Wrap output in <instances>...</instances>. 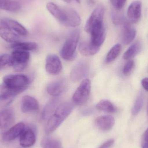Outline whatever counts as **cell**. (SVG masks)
<instances>
[{"instance_id": "obj_1", "label": "cell", "mask_w": 148, "mask_h": 148, "mask_svg": "<svg viewBox=\"0 0 148 148\" xmlns=\"http://www.w3.org/2000/svg\"><path fill=\"white\" fill-rule=\"evenodd\" d=\"M47 8L52 15L64 26L75 27L81 24V16L73 9L62 8L53 2L48 3Z\"/></svg>"}, {"instance_id": "obj_2", "label": "cell", "mask_w": 148, "mask_h": 148, "mask_svg": "<svg viewBox=\"0 0 148 148\" xmlns=\"http://www.w3.org/2000/svg\"><path fill=\"white\" fill-rule=\"evenodd\" d=\"M74 108V103L66 102L57 107L48 122L45 128L46 134L53 133L70 115Z\"/></svg>"}, {"instance_id": "obj_3", "label": "cell", "mask_w": 148, "mask_h": 148, "mask_svg": "<svg viewBox=\"0 0 148 148\" xmlns=\"http://www.w3.org/2000/svg\"><path fill=\"white\" fill-rule=\"evenodd\" d=\"M80 35L79 30H74L70 34L60 51V54L63 59L70 61L75 58Z\"/></svg>"}, {"instance_id": "obj_4", "label": "cell", "mask_w": 148, "mask_h": 148, "mask_svg": "<svg viewBox=\"0 0 148 148\" xmlns=\"http://www.w3.org/2000/svg\"><path fill=\"white\" fill-rule=\"evenodd\" d=\"M91 81L89 79H85L81 82L79 87L75 91L72 100L75 104L82 105L86 102L91 92Z\"/></svg>"}, {"instance_id": "obj_5", "label": "cell", "mask_w": 148, "mask_h": 148, "mask_svg": "<svg viewBox=\"0 0 148 148\" xmlns=\"http://www.w3.org/2000/svg\"><path fill=\"white\" fill-rule=\"evenodd\" d=\"M3 83L13 88H27L29 84L28 77L24 75H8L3 77Z\"/></svg>"}, {"instance_id": "obj_6", "label": "cell", "mask_w": 148, "mask_h": 148, "mask_svg": "<svg viewBox=\"0 0 148 148\" xmlns=\"http://www.w3.org/2000/svg\"><path fill=\"white\" fill-rule=\"evenodd\" d=\"M11 56L13 60L12 66L14 70L17 72H21L27 66L30 55L26 51L15 50L12 53Z\"/></svg>"}, {"instance_id": "obj_7", "label": "cell", "mask_w": 148, "mask_h": 148, "mask_svg": "<svg viewBox=\"0 0 148 148\" xmlns=\"http://www.w3.org/2000/svg\"><path fill=\"white\" fill-rule=\"evenodd\" d=\"M90 43L96 47H101L106 38V32L103 22L99 23L93 26L90 32Z\"/></svg>"}, {"instance_id": "obj_8", "label": "cell", "mask_w": 148, "mask_h": 148, "mask_svg": "<svg viewBox=\"0 0 148 148\" xmlns=\"http://www.w3.org/2000/svg\"><path fill=\"white\" fill-rule=\"evenodd\" d=\"M15 114L10 108L5 109L0 112V134L6 133L14 123Z\"/></svg>"}, {"instance_id": "obj_9", "label": "cell", "mask_w": 148, "mask_h": 148, "mask_svg": "<svg viewBox=\"0 0 148 148\" xmlns=\"http://www.w3.org/2000/svg\"><path fill=\"white\" fill-rule=\"evenodd\" d=\"M105 14V8L103 5H99L96 7L89 17L84 27L85 31L89 33L92 27L99 23L103 22Z\"/></svg>"}, {"instance_id": "obj_10", "label": "cell", "mask_w": 148, "mask_h": 148, "mask_svg": "<svg viewBox=\"0 0 148 148\" xmlns=\"http://www.w3.org/2000/svg\"><path fill=\"white\" fill-rule=\"evenodd\" d=\"M0 36L9 43L18 42L20 36L15 33L5 22L4 18L0 19Z\"/></svg>"}, {"instance_id": "obj_11", "label": "cell", "mask_w": 148, "mask_h": 148, "mask_svg": "<svg viewBox=\"0 0 148 148\" xmlns=\"http://www.w3.org/2000/svg\"><path fill=\"white\" fill-rule=\"evenodd\" d=\"M89 70L88 63L84 61L80 62L76 64L71 70L70 78L73 82H78L88 75Z\"/></svg>"}, {"instance_id": "obj_12", "label": "cell", "mask_w": 148, "mask_h": 148, "mask_svg": "<svg viewBox=\"0 0 148 148\" xmlns=\"http://www.w3.org/2000/svg\"><path fill=\"white\" fill-rule=\"evenodd\" d=\"M45 68L47 72L51 75H57L61 73L62 65L59 57L54 54L49 55L46 59Z\"/></svg>"}, {"instance_id": "obj_13", "label": "cell", "mask_w": 148, "mask_h": 148, "mask_svg": "<svg viewBox=\"0 0 148 148\" xmlns=\"http://www.w3.org/2000/svg\"><path fill=\"white\" fill-rule=\"evenodd\" d=\"M121 25L123 26L122 41L125 45H128L134 40L136 36V30L130 24V22L127 21L126 19L122 23Z\"/></svg>"}, {"instance_id": "obj_14", "label": "cell", "mask_w": 148, "mask_h": 148, "mask_svg": "<svg viewBox=\"0 0 148 148\" xmlns=\"http://www.w3.org/2000/svg\"><path fill=\"white\" fill-rule=\"evenodd\" d=\"M36 140L35 133L32 127L25 128L20 136V145L24 148L29 147L35 143Z\"/></svg>"}, {"instance_id": "obj_15", "label": "cell", "mask_w": 148, "mask_h": 148, "mask_svg": "<svg viewBox=\"0 0 148 148\" xmlns=\"http://www.w3.org/2000/svg\"><path fill=\"white\" fill-rule=\"evenodd\" d=\"M142 3L140 1H135L132 3L129 7L127 16L129 21L136 23L140 21L141 16Z\"/></svg>"}, {"instance_id": "obj_16", "label": "cell", "mask_w": 148, "mask_h": 148, "mask_svg": "<svg viewBox=\"0 0 148 148\" xmlns=\"http://www.w3.org/2000/svg\"><path fill=\"white\" fill-rule=\"evenodd\" d=\"M39 109V104L37 100L30 96L26 95L23 97L21 104V110L24 113L36 112Z\"/></svg>"}, {"instance_id": "obj_17", "label": "cell", "mask_w": 148, "mask_h": 148, "mask_svg": "<svg viewBox=\"0 0 148 148\" xmlns=\"http://www.w3.org/2000/svg\"><path fill=\"white\" fill-rule=\"evenodd\" d=\"M25 125L23 123H17L10 128L3 137V140L4 142H10L14 140L18 136H20L25 129Z\"/></svg>"}, {"instance_id": "obj_18", "label": "cell", "mask_w": 148, "mask_h": 148, "mask_svg": "<svg viewBox=\"0 0 148 148\" xmlns=\"http://www.w3.org/2000/svg\"><path fill=\"white\" fill-rule=\"evenodd\" d=\"M26 89V88H13L3 83L0 85V101L7 100L14 97Z\"/></svg>"}, {"instance_id": "obj_19", "label": "cell", "mask_w": 148, "mask_h": 148, "mask_svg": "<svg viewBox=\"0 0 148 148\" xmlns=\"http://www.w3.org/2000/svg\"><path fill=\"white\" fill-rule=\"evenodd\" d=\"M114 118L112 116L103 115L99 116L96 120V124L98 128L103 130H110L114 125Z\"/></svg>"}, {"instance_id": "obj_20", "label": "cell", "mask_w": 148, "mask_h": 148, "mask_svg": "<svg viewBox=\"0 0 148 148\" xmlns=\"http://www.w3.org/2000/svg\"><path fill=\"white\" fill-rule=\"evenodd\" d=\"M59 99L57 97L52 98L45 105L42 113V119L44 121L48 120L53 115L58 107Z\"/></svg>"}, {"instance_id": "obj_21", "label": "cell", "mask_w": 148, "mask_h": 148, "mask_svg": "<svg viewBox=\"0 0 148 148\" xmlns=\"http://www.w3.org/2000/svg\"><path fill=\"white\" fill-rule=\"evenodd\" d=\"M100 47L92 45L87 42H81L79 45V50L81 54L84 56H91L96 54Z\"/></svg>"}, {"instance_id": "obj_22", "label": "cell", "mask_w": 148, "mask_h": 148, "mask_svg": "<svg viewBox=\"0 0 148 148\" xmlns=\"http://www.w3.org/2000/svg\"><path fill=\"white\" fill-rule=\"evenodd\" d=\"M65 84L61 80L51 82L48 85L47 91L52 96L56 97L60 95L64 90Z\"/></svg>"}, {"instance_id": "obj_23", "label": "cell", "mask_w": 148, "mask_h": 148, "mask_svg": "<svg viewBox=\"0 0 148 148\" xmlns=\"http://www.w3.org/2000/svg\"><path fill=\"white\" fill-rule=\"evenodd\" d=\"M21 8V3L17 0H0V9L10 12H16Z\"/></svg>"}, {"instance_id": "obj_24", "label": "cell", "mask_w": 148, "mask_h": 148, "mask_svg": "<svg viewBox=\"0 0 148 148\" xmlns=\"http://www.w3.org/2000/svg\"><path fill=\"white\" fill-rule=\"evenodd\" d=\"M3 18L8 26L18 35L25 36L28 34L27 29L18 22L9 18Z\"/></svg>"}, {"instance_id": "obj_25", "label": "cell", "mask_w": 148, "mask_h": 148, "mask_svg": "<svg viewBox=\"0 0 148 148\" xmlns=\"http://www.w3.org/2000/svg\"><path fill=\"white\" fill-rule=\"evenodd\" d=\"M38 47V45L34 42H17L12 43L11 48L14 50H21V51H33L36 50Z\"/></svg>"}, {"instance_id": "obj_26", "label": "cell", "mask_w": 148, "mask_h": 148, "mask_svg": "<svg viewBox=\"0 0 148 148\" xmlns=\"http://www.w3.org/2000/svg\"><path fill=\"white\" fill-rule=\"evenodd\" d=\"M142 48V46L140 42L137 41L135 42L124 53L123 55V59L130 60L141 52Z\"/></svg>"}, {"instance_id": "obj_27", "label": "cell", "mask_w": 148, "mask_h": 148, "mask_svg": "<svg viewBox=\"0 0 148 148\" xmlns=\"http://www.w3.org/2000/svg\"><path fill=\"white\" fill-rule=\"evenodd\" d=\"M96 109L101 111L108 113H113L116 111L115 106L110 101L107 100H102L96 104Z\"/></svg>"}, {"instance_id": "obj_28", "label": "cell", "mask_w": 148, "mask_h": 148, "mask_svg": "<svg viewBox=\"0 0 148 148\" xmlns=\"http://www.w3.org/2000/svg\"><path fill=\"white\" fill-rule=\"evenodd\" d=\"M121 50V45L119 43L113 46L106 56V63H109L114 61L119 56Z\"/></svg>"}, {"instance_id": "obj_29", "label": "cell", "mask_w": 148, "mask_h": 148, "mask_svg": "<svg viewBox=\"0 0 148 148\" xmlns=\"http://www.w3.org/2000/svg\"><path fill=\"white\" fill-rule=\"evenodd\" d=\"M41 145L43 148H63L61 142L57 139L53 138L43 139Z\"/></svg>"}, {"instance_id": "obj_30", "label": "cell", "mask_w": 148, "mask_h": 148, "mask_svg": "<svg viewBox=\"0 0 148 148\" xmlns=\"http://www.w3.org/2000/svg\"><path fill=\"white\" fill-rule=\"evenodd\" d=\"M144 97L143 93H140L137 97L132 109V114L136 116L141 110L144 103Z\"/></svg>"}, {"instance_id": "obj_31", "label": "cell", "mask_w": 148, "mask_h": 148, "mask_svg": "<svg viewBox=\"0 0 148 148\" xmlns=\"http://www.w3.org/2000/svg\"><path fill=\"white\" fill-rule=\"evenodd\" d=\"M13 60L11 55L8 54L0 55V70L6 66L13 65Z\"/></svg>"}, {"instance_id": "obj_32", "label": "cell", "mask_w": 148, "mask_h": 148, "mask_svg": "<svg viewBox=\"0 0 148 148\" xmlns=\"http://www.w3.org/2000/svg\"><path fill=\"white\" fill-rule=\"evenodd\" d=\"M134 62L132 60H129L126 63L123 69V73L125 75H128L131 73L134 68Z\"/></svg>"}, {"instance_id": "obj_33", "label": "cell", "mask_w": 148, "mask_h": 148, "mask_svg": "<svg viewBox=\"0 0 148 148\" xmlns=\"http://www.w3.org/2000/svg\"><path fill=\"white\" fill-rule=\"evenodd\" d=\"M127 0H110L111 4L116 10H120L125 5Z\"/></svg>"}, {"instance_id": "obj_34", "label": "cell", "mask_w": 148, "mask_h": 148, "mask_svg": "<svg viewBox=\"0 0 148 148\" xmlns=\"http://www.w3.org/2000/svg\"><path fill=\"white\" fill-rule=\"evenodd\" d=\"M142 148H148V130H147L143 134L142 139Z\"/></svg>"}, {"instance_id": "obj_35", "label": "cell", "mask_w": 148, "mask_h": 148, "mask_svg": "<svg viewBox=\"0 0 148 148\" xmlns=\"http://www.w3.org/2000/svg\"><path fill=\"white\" fill-rule=\"evenodd\" d=\"M114 143V139H110L105 142L100 147L98 148H110Z\"/></svg>"}, {"instance_id": "obj_36", "label": "cell", "mask_w": 148, "mask_h": 148, "mask_svg": "<svg viewBox=\"0 0 148 148\" xmlns=\"http://www.w3.org/2000/svg\"><path fill=\"white\" fill-rule=\"evenodd\" d=\"M142 85L143 88L146 90L148 91V79L147 77H144L142 80Z\"/></svg>"}, {"instance_id": "obj_37", "label": "cell", "mask_w": 148, "mask_h": 148, "mask_svg": "<svg viewBox=\"0 0 148 148\" xmlns=\"http://www.w3.org/2000/svg\"><path fill=\"white\" fill-rule=\"evenodd\" d=\"M63 1H64L65 2L67 3H69L71 2V0H63Z\"/></svg>"}, {"instance_id": "obj_38", "label": "cell", "mask_w": 148, "mask_h": 148, "mask_svg": "<svg viewBox=\"0 0 148 148\" xmlns=\"http://www.w3.org/2000/svg\"><path fill=\"white\" fill-rule=\"evenodd\" d=\"M75 1H76V2H77L78 3H81V0H75Z\"/></svg>"}, {"instance_id": "obj_39", "label": "cell", "mask_w": 148, "mask_h": 148, "mask_svg": "<svg viewBox=\"0 0 148 148\" xmlns=\"http://www.w3.org/2000/svg\"><path fill=\"white\" fill-rule=\"evenodd\" d=\"M23 148H25L23 147Z\"/></svg>"}]
</instances>
